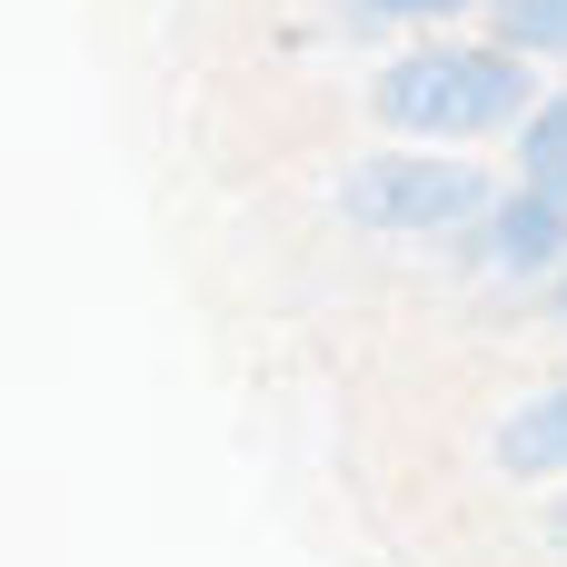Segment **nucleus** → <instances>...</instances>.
Returning <instances> with one entry per match:
<instances>
[{"label":"nucleus","mask_w":567,"mask_h":567,"mask_svg":"<svg viewBox=\"0 0 567 567\" xmlns=\"http://www.w3.org/2000/svg\"><path fill=\"white\" fill-rule=\"evenodd\" d=\"M369 100L399 140L458 150V140L518 130L538 110V80H528V50H508V40H419L369 80Z\"/></svg>","instance_id":"1"},{"label":"nucleus","mask_w":567,"mask_h":567,"mask_svg":"<svg viewBox=\"0 0 567 567\" xmlns=\"http://www.w3.org/2000/svg\"><path fill=\"white\" fill-rule=\"evenodd\" d=\"M518 179L567 189V90H538V110L518 120Z\"/></svg>","instance_id":"5"},{"label":"nucleus","mask_w":567,"mask_h":567,"mask_svg":"<svg viewBox=\"0 0 567 567\" xmlns=\"http://www.w3.org/2000/svg\"><path fill=\"white\" fill-rule=\"evenodd\" d=\"M458 249L478 259V269H498V279H558L567 269V189H538V179H518V189H498L488 209H478V229H458Z\"/></svg>","instance_id":"3"},{"label":"nucleus","mask_w":567,"mask_h":567,"mask_svg":"<svg viewBox=\"0 0 567 567\" xmlns=\"http://www.w3.org/2000/svg\"><path fill=\"white\" fill-rule=\"evenodd\" d=\"M548 538H558V548H567V488H558V508H548Z\"/></svg>","instance_id":"9"},{"label":"nucleus","mask_w":567,"mask_h":567,"mask_svg":"<svg viewBox=\"0 0 567 567\" xmlns=\"http://www.w3.org/2000/svg\"><path fill=\"white\" fill-rule=\"evenodd\" d=\"M498 468L508 478H567V379L538 389L518 419H498Z\"/></svg>","instance_id":"4"},{"label":"nucleus","mask_w":567,"mask_h":567,"mask_svg":"<svg viewBox=\"0 0 567 567\" xmlns=\"http://www.w3.org/2000/svg\"><path fill=\"white\" fill-rule=\"evenodd\" d=\"M369 20H419V30H449V20H468V10H498V0H359Z\"/></svg>","instance_id":"7"},{"label":"nucleus","mask_w":567,"mask_h":567,"mask_svg":"<svg viewBox=\"0 0 567 567\" xmlns=\"http://www.w3.org/2000/svg\"><path fill=\"white\" fill-rule=\"evenodd\" d=\"M548 319H558V329H567V269H558V279H548Z\"/></svg>","instance_id":"8"},{"label":"nucleus","mask_w":567,"mask_h":567,"mask_svg":"<svg viewBox=\"0 0 567 567\" xmlns=\"http://www.w3.org/2000/svg\"><path fill=\"white\" fill-rule=\"evenodd\" d=\"M488 199H498L488 169H478V159H449L439 140L369 150V159H349V179H339V219L369 229V239H458V229H478Z\"/></svg>","instance_id":"2"},{"label":"nucleus","mask_w":567,"mask_h":567,"mask_svg":"<svg viewBox=\"0 0 567 567\" xmlns=\"http://www.w3.org/2000/svg\"><path fill=\"white\" fill-rule=\"evenodd\" d=\"M488 40H508L528 60H567V0H498L488 10Z\"/></svg>","instance_id":"6"}]
</instances>
